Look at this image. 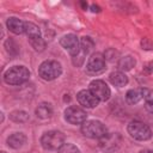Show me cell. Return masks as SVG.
<instances>
[{
    "mask_svg": "<svg viewBox=\"0 0 153 153\" xmlns=\"http://www.w3.org/2000/svg\"><path fill=\"white\" fill-rule=\"evenodd\" d=\"M62 73V66L55 60H45L38 67V74L43 80L51 81L59 78Z\"/></svg>",
    "mask_w": 153,
    "mask_h": 153,
    "instance_id": "cell-1",
    "label": "cell"
},
{
    "mask_svg": "<svg viewBox=\"0 0 153 153\" xmlns=\"http://www.w3.org/2000/svg\"><path fill=\"white\" fill-rule=\"evenodd\" d=\"M30 76V71L25 66H13L4 74V80L8 85H20Z\"/></svg>",
    "mask_w": 153,
    "mask_h": 153,
    "instance_id": "cell-2",
    "label": "cell"
},
{
    "mask_svg": "<svg viewBox=\"0 0 153 153\" xmlns=\"http://www.w3.org/2000/svg\"><path fill=\"white\" fill-rule=\"evenodd\" d=\"M81 133L86 137L99 140L108 134V129L105 124H103L100 121L90 120V121H85L81 124Z\"/></svg>",
    "mask_w": 153,
    "mask_h": 153,
    "instance_id": "cell-3",
    "label": "cell"
},
{
    "mask_svg": "<svg viewBox=\"0 0 153 153\" xmlns=\"http://www.w3.org/2000/svg\"><path fill=\"white\" fill-rule=\"evenodd\" d=\"M65 140H66V136L62 131L49 130L41 136V145L44 149L55 151V149H59L65 143Z\"/></svg>",
    "mask_w": 153,
    "mask_h": 153,
    "instance_id": "cell-4",
    "label": "cell"
},
{
    "mask_svg": "<svg viewBox=\"0 0 153 153\" xmlns=\"http://www.w3.org/2000/svg\"><path fill=\"white\" fill-rule=\"evenodd\" d=\"M127 130H128V134L137 141H146L152 137L151 128L140 121H131L128 124Z\"/></svg>",
    "mask_w": 153,
    "mask_h": 153,
    "instance_id": "cell-5",
    "label": "cell"
},
{
    "mask_svg": "<svg viewBox=\"0 0 153 153\" xmlns=\"http://www.w3.org/2000/svg\"><path fill=\"white\" fill-rule=\"evenodd\" d=\"M106 69L105 57L102 53H94L90 56L86 63V72L90 74H100Z\"/></svg>",
    "mask_w": 153,
    "mask_h": 153,
    "instance_id": "cell-6",
    "label": "cell"
},
{
    "mask_svg": "<svg viewBox=\"0 0 153 153\" xmlns=\"http://www.w3.org/2000/svg\"><path fill=\"white\" fill-rule=\"evenodd\" d=\"M86 111L80 106L71 105L65 110V120L71 124H82L86 121Z\"/></svg>",
    "mask_w": 153,
    "mask_h": 153,
    "instance_id": "cell-7",
    "label": "cell"
},
{
    "mask_svg": "<svg viewBox=\"0 0 153 153\" xmlns=\"http://www.w3.org/2000/svg\"><path fill=\"white\" fill-rule=\"evenodd\" d=\"M122 137L118 133H108L105 136L99 139V148L104 152H114L121 145Z\"/></svg>",
    "mask_w": 153,
    "mask_h": 153,
    "instance_id": "cell-8",
    "label": "cell"
},
{
    "mask_svg": "<svg viewBox=\"0 0 153 153\" xmlns=\"http://www.w3.org/2000/svg\"><path fill=\"white\" fill-rule=\"evenodd\" d=\"M90 91L99 100H103V102L108 100L111 96V91H110L109 86L105 84V81H103L100 79H96L90 82Z\"/></svg>",
    "mask_w": 153,
    "mask_h": 153,
    "instance_id": "cell-9",
    "label": "cell"
},
{
    "mask_svg": "<svg viewBox=\"0 0 153 153\" xmlns=\"http://www.w3.org/2000/svg\"><path fill=\"white\" fill-rule=\"evenodd\" d=\"M60 44L63 49H66L72 56H75L80 51V42L79 38L73 33H67L60 38Z\"/></svg>",
    "mask_w": 153,
    "mask_h": 153,
    "instance_id": "cell-10",
    "label": "cell"
},
{
    "mask_svg": "<svg viewBox=\"0 0 153 153\" xmlns=\"http://www.w3.org/2000/svg\"><path fill=\"white\" fill-rule=\"evenodd\" d=\"M76 99L79 104L87 109H93L99 104V99L90 91V90H81L76 94Z\"/></svg>",
    "mask_w": 153,
    "mask_h": 153,
    "instance_id": "cell-11",
    "label": "cell"
},
{
    "mask_svg": "<svg viewBox=\"0 0 153 153\" xmlns=\"http://www.w3.org/2000/svg\"><path fill=\"white\" fill-rule=\"evenodd\" d=\"M6 25H7V29L16 35L25 33V22L20 20L17 17H10L6 22Z\"/></svg>",
    "mask_w": 153,
    "mask_h": 153,
    "instance_id": "cell-12",
    "label": "cell"
},
{
    "mask_svg": "<svg viewBox=\"0 0 153 153\" xmlns=\"http://www.w3.org/2000/svg\"><path fill=\"white\" fill-rule=\"evenodd\" d=\"M26 142V136L23 133H13L12 135H10L7 137V145L11 148L18 149L20 147H23Z\"/></svg>",
    "mask_w": 153,
    "mask_h": 153,
    "instance_id": "cell-13",
    "label": "cell"
},
{
    "mask_svg": "<svg viewBox=\"0 0 153 153\" xmlns=\"http://www.w3.org/2000/svg\"><path fill=\"white\" fill-rule=\"evenodd\" d=\"M109 80L112 85L117 86V87H123L128 84V76L121 72V71H117V72H112L110 75H109Z\"/></svg>",
    "mask_w": 153,
    "mask_h": 153,
    "instance_id": "cell-14",
    "label": "cell"
},
{
    "mask_svg": "<svg viewBox=\"0 0 153 153\" xmlns=\"http://www.w3.org/2000/svg\"><path fill=\"white\" fill-rule=\"evenodd\" d=\"M135 65H136V60H135V57L131 56V55H126V56L121 57V59L118 60V63H117L118 69H120L121 72L130 71L133 67H135Z\"/></svg>",
    "mask_w": 153,
    "mask_h": 153,
    "instance_id": "cell-15",
    "label": "cell"
},
{
    "mask_svg": "<svg viewBox=\"0 0 153 153\" xmlns=\"http://www.w3.org/2000/svg\"><path fill=\"white\" fill-rule=\"evenodd\" d=\"M53 115V108L49 103H41L36 108V116L41 120H48Z\"/></svg>",
    "mask_w": 153,
    "mask_h": 153,
    "instance_id": "cell-16",
    "label": "cell"
},
{
    "mask_svg": "<svg viewBox=\"0 0 153 153\" xmlns=\"http://www.w3.org/2000/svg\"><path fill=\"white\" fill-rule=\"evenodd\" d=\"M142 99V87L131 88L126 93V100L128 104H136Z\"/></svg>",
    "mask_w": 153,
    "mask_h": 153,
    "instance_id": "cell-17",
    "label": "cell"
},
{
    "mask_svg": "<svg viewBox=\"0 0 153 153\" xmlns=\"http://www.w3.org/2000/svg\"><path fill=\"white\" fill-rule=\"evenodd\" d=\"M10 120L16 123H24L29 120V114L24 110H14L10 114Z\"/></svg>",
    "mask_w": 153,
    "mask_h": 153,
    "instance_id": "cell-18",
    "label": "cell"
},
{
    "mask_svg": "<svg viewBox=\"0 0 153 153\" xmlns=\"http://www.w3.org/2000/svg\"><path fill=\"white\" fill-rule=\"evenodd\" d=\"M25 33L29 38L39 37L41 36V30L36 24H33L31 22H25Z\"/></svg>",
    "mask_w": 153,
    "mask_h": 153,
    "instance_id": "cell-19",
    "label": "cell"
},
{
    "mask_svg": "<svg viewBox=\"0 0 153 153\" xmlns=\"http://www.w3.org/2000/svg\"><path fill=\"white\" fill-rule=\"evenodd\" d=\"M5 49H6V51L11 55V56H17L18 54H19V47H18V44L12 39V38H7L6 41H5Z\"/></svg>",
    "mask_w": 153,
    "mask_h": 153,
    "instance_id": "cell-20",
    "label": "cell"
},
{
    "mask_svg": "<svg viewBox=\"0 0 153 153\" xmlns=\"http://www.w3.org/2000/svg\"><path fill=\"white\" fill-rule=\"evenodd\" d=\"M29 43L31 44V47L36 50V51H43L45 49V41L39 36V37H33V38H29Z\"/></svg>",
    "mask_w": 153,
    "mask_h": 153,
    "instance_id": "cell-21",
    "label": "cell"
},
{
    "mask_svg": "<svg viewBox=\"0 0 153 153\" xmlns=\"http://www.w3.org/2000/svg\"><path fill=\"white\" fill-rule=\"evenodd\" d=\"M93 47H94V42H93V39L91 37H88V36L81 37V39H80V49L81 50H84L87 54V53H90L92 50Z\"/></svg>",
    "mask_w": 153,
    "mask_h": 153,
    "instance_id": "cell-22",
    "label": "cell"
},
{
    "mask_svg": "<svg viewBox=\"0 0 153 153\" xmlns=\"http://www.w3.org/2000/svg\"><path fill=\"white\" fill-rule=\"evenodd\" d=\"M57 153H80V149L73 145V143H69V142H65L59 149H57Z\"/></svg>",
    "mask_w": 153,
    "mask_h": 153,
    "instance_id": "cell-23",
    "label": "cell"
},
{
    "mask_svg": "<svg viewBox=\"0 0 153 153\" xmlns=\"http://www.w3.org/2000/svg\"><path fill=\"white\" fill-rule=\"evenodd\" d=\"M85 56H86V53H85L84 50L80 49V51H79L75 56L72 57V62H73V65H74L75 67H80V66L84 63V61H85Z\"/></svg>",
    "mask_w": 153,
    "mask_h": 153,
    "instance_id": "cell-24",
    "label": "cell"
},
{
    "mask_svg": "<svg viewBox=\"0 0 153 153\" xmlns=\"http://www.w3.org/2000/svg\"><path fill=\"white\" fill-rule=\"evenodd\" d=\"M104 57H105V60H108V61H115L117 57H118V51L116 50V49H114V48H109V49H106L105 51H104Z\"/></svg>",
    "mask_w": 153,
    "mask_h": 153,
    "instance_id": "cell-25",
    "label": "cell"
},
{
    "mask_svg": "<svg viewBox=\"0 0 153 153\" xmlns=\"http://www.w3.org/2000/svg\"><path fill=\"white\" fill-rule=\"evenodd\" d=\"M142 98L146 100V103L153 102V90H151V88H143L142 87Z\"/></svg>",
    "mask_w": 153,
    "mask_h": 153,
    "instance_id": "cell-26",
    "label": "cell"
},
{
    "mask_svg": "<svg viewBox=\"0 0 153 153\" xmlns=\"http://www.w3.org/2000/svg\"><path fill=\"white\" fill-rule=\"evenodd\" d=\"M141 47H142V49H146V50H151V49H153V43L151 42V39L149 38H142L141 39Z\"/></svg>",
    "mask_w": 153,
    "mask_h": 153,
    "instance_id": "cell-27",
    "label": "cell"
},
{
    "mask_svg": "<svg viewBox=\"0 0 153 153\" xmlns=\"http://www.w3.org/2000/svg\"><path fill=\"white\" fill-rule=\"evenodd\" d=\"M143 72H145L146 74H152V73H153V61L148 62V63L143 67Z\"/></svg>",
    "mask_w": 153,
    "mask_h": 153,
    "instance_id": "cell-28",
    "label": "cell"
},
{
    "mask_svg": "<svg viewBox=\"0 0 153 153\" xmlns=\"http://www.w3.org/2000/svg\"><path fill=\"white\" fill-rule=\"evenodd\" d=\"M91 11H92L93 13H98V12H100V7H99L98 5L92 4V5H91Z\"/></svg>",
    "mask_w": 153,
    "mask_h": 153,
    "instance_id": "cell-29",
    "label": "cell"
},
{
    "mask_svg": "<svg viewBox=\"0 0 153 153\" xmlns=\"http://www.w3.org/2000/svg\"><path fill=\"white\" fill-rule=\"evenodd\" d=\"M146 109L149 111V112H152L153 114V102H148V103H146Z\"/></svg>",
    "mask_w": 153,
    "mask_h": 153,
    "instance_id": "cell-30",
    "label": "cell"
},
{
    "mask_svg": "<svg viewBox=\"0 0 153 153\" xmlns=\"http://www.w3.org/2000/svg\"><path fill=\"white\" fill-rule=\"evenodd\" d=\"M80 5H81L82 10H86V8H87V2H85V1H81V2H80Z\"/></svg>",
    "mask_w": 153,
    "mask_h": 153,
    "instance_id": "cell-31",
    "label": "cell"
},
{
    "mask_svg": "<svg viewBox=\"0 0 153 153\" xmlns=\"http://www.w3.org/2000/svg\"><path fill=\"white\" fill-rule=\"evenodd\" d=\"M140 153H153V149H143Z\"/></svg>",
    "mask_w": 153,
    "mask_h": 153,
    "instance_id": "cell-32",
    "label": "cell"
},
{
    "mask_svg": "<svg viewBox=\"0 0 153 153\" xmlns=\"http://www.w3.org/2000/svg\"><path fill=\"white\" fill-rule=\"evenodd\" d=\"M1 122H4V114L1 112Z\"/></svg>",
    "mask_w": 153,
    "mask_h": 153,
    "instance_id": "cell-33",
    "label": "cell"
},
{
    "mask_svg": "<svg viewBox=\"0 0 153 153\" xmlns=\"http://www.w3.org/2000/svg\"><path fill=\"white\" fill-rule=\"evenodd\" d=\"M0 153H6V152H5V151H1V152H0Z\"/></svg>",
    "mask_w": 153,
    "mask_h": 153,
    "instance_id": "cell-34",
    "label": "cell"
}]
</instances>
